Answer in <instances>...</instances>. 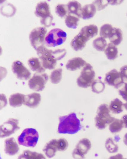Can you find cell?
Masks as SVG:
<instances>
[{"mask_svg":"<svg viewBox=\"0 0 127 159\" xmlns=\"http://www.w3.org/2000/svg\"><path fill=\"white\" fill-rule=\"evenodd\" d=\"M18 120L11 118L4 122L0 126V136L1 138L7 137L14 133L20 129L18 126Z\"/></svg>","mask_w":127,"mask_h":159,"instance_id":"obj_10","label":"cell"},{"mask_svg":"<svg viewBox=\"0 0 127 159\" xmlns=\"http://www.w3.org/2000/svg\"><path fill=\"white\" fill-rule=\"evenodd\" d=\"M57 141L56 139L51 140L46 144L43 149L46 155L49 158L54 157L58 150Z\"/></svg>","mask_w":127,"mask_h":159,"instance_id":"obj_19","label":"cell"},{"mask_svg":"<svg viewBox=\"0 0 127 159\" xmlns=\"http://www.w3.org/2000/svg\"><path fill=\"white\" fill-rule=\"evenodd\" d=\"M98 31V28L96 25L91 24L82 28L79 33L88 41L97 35Z\"/></svg>","mask_w":127,"mask_h":159,"instance_id":"obj_15","label":"cell"},{"mask_svg":"<svg viewBox=\"0 0 127 159\" xmlns=\"http://www.w3.org/2000/svg\"><path fill=\"white\" fill-rule=\"evenodd\" d=\"M113 29L112 26L109 24H105L101 27L100 35L101 37L104 38H109L111 34Z\"/></svg>","mask_w":127,"mask_h":159,"instance_id":"obj_34","label":"cell"},{"mask_svg":"<svg viewBox=\"0 0 127 159\" xmlns=\"http://www.w3.org/2000/svg\"><path fill=\"white\" fill-rule=\"evenodd\" d=\"M123 102L119 99L116 98L112 101L109 104L110 110L113 113L118 114L123 111Z\"/></svg>","mask_w":127,"mask_h":159,"instance_id":"obj_25","label":"cell"},{"mask_svg":"<svg viewBox=\"0 0 127 159\" xmlns=\"http://www.w3.org/2000/svg\"><path fill=\"white\" fill-rule=\"evenodd\" d=\"M110 110L108 105L103 104L98 107L95 118L96 127L99 130H103L115 119L110 114Z\"/></svg>","mask_w":127,"mask_h":159,"instance_id":"obj_2","label":"cell"},{"mask_svg":"<svg viewBox=\"0 0 127 159\" xmlns=\"http://www.w3.org/2000/svg\"><path fill=\"white\" fill-rule=\"evenodd\" d=\"M68 14L75 15L79 17H81L82 8L81 4L77 1L69 2L67 4Z\"/></svg>","mask_w":127,"mask_h":159,"instance_id":"obj_20","label":"cell"},{"mask_svg":"<svg viewBox=\"0 0 127 159\" xmlns=\"http://www.w3.org/2000/svg\"><path fill=\"white\" fill-rule=\"evenodd\" d=\"M28 64L30 69L33 71L42 73L45 71L41 61L37 58L33 57L30 58L28 60Z\"/></svg>","mask_w":127,"mask_h":159,"instance_id":"obj_22","label":"cell"},{"mask_svg":"<svg viewBox=\"0 0 127 159\" xmlns=\"http://www.w3.org/2000/svg\"><path fill=\"white\" fill-rule=\"evenodd\" d=\"M109 124V130L112 133L119 132L124 127L121 120L115 118Z\"/></svg>","mask_w":127,"mask_h":159,"instance_id":"obj_29","label":"cell"},{"mask_svg":"<svg viewBox=\"0 0 127 159\" xmlns=\"http://www.w3.org/2000/svg\"><path fill=\"white\" fill-rule=\"evenodd\" d=\"M16 9L15 6L10 4H7L2 6L1 8V13L4 15L11 17L15 14Z\"/></svg>","mask_w":127,"mask_h":159,"instance_id":"obj_31","label":"cell"},{"mask_svg":"<svg viewBox=\"0 0 127 159\" xmlns=\"http://www.w3.org/2000/svg\"><path fill=\"white\" fill-rule=\"evenodd\" d=\"M104 50V53L107 58L109 60H113L117 57L118 50L116 46L111 43L107 45Z\"/></svg>","mask_w":127,"mask_h":159,"instance_id":"obj_26","label":"cell"},{"mask_svg":"<svg viewBox=\"0 0 127 159\" xmlns=\"http://www.w3.org/2000/svg\"><path fill=\"white\" fill-rule=\"evenodd\" d=\"M124 81L127 82V65H125L122 67L120 71Z\"/></svg>","mask_w":127,"mask_h":159,"instance_id":"obj_41","label":"cell"},{"mask_svg":"<svg viewBox=\"0 0 127 159\" xmlns=\"http://www.w3.org/2000/svg\"><path fill=\"white\" fill-rule=\"evenodd\" d=\"M41 99V95L39 93H32L25 95L23 104L29 107L35 108L40 103Z\"/></svg>","mask_w":127,"mask_h":159,"instance_id":"obj_14","label":"cell"},{"mask_svg":"<svg viewBox=\"0 0 127 159\" xmlns=\"http://www.w3.org/2000/svg\"><path fill=\"white\" fill-rule=\"evenodd\" d=\"M94 47L97 51H103L107 46V42L105 38L101 37L98 38L93 42Z\"/></svg>","mask_w":127,"mask_h":159,"instance_id":"obj_30","label":"cell"},{"mask_svg":"<svg viewBox=\"0 0 127 159\" xmlns=\"http://www.w3.org/2000/svg\"><path fill=\"white\" fill-rule=\"evenodd\" d=\"M12 69L14 74L19 80H27L30 77V71L19 60H16L13 63Z\"/></svg>","mask_w":127,"mask_h":159,"instance_id":"obj_12","label":"cell"},{"mask_svg":"<svg viewBox=\"0 0 127 159\" xmlns=\"http://www.w3.org/2000/svg\"><path fill=\"white\" fill-rule=\"evenodd\" d=\"M53 19V17L51 15L47 17L41 19L40 23L45 26L48 27L51 25Z\"/></svg>","mask_w":127,"mask_h":159,"instance_id":"obj_39","label":"cell"},{"mask_svg":"<svg viewBox=\"0 0 127 159\" xmlns=\"http://www.w3.org/2000/svg\"><path fill=\"white\" fill-rule=\"evenodd\" d=\"M19 150L18 145L15 139L11 137L6 139L5 141L4 151L9 155H13L17 154Z\"/></svg>","mask_w":127,"mask_h":159,"instance_id":"obj_16","label":"cell"},{"mask_svg":"<svg viewBox=\"0 0 127 159\" xmlns=\"http://www.w3.org/2000/svg\"><path fill=\"white\" fill-rule=\"evenodd\" d=\"M55 12L61 18H63L68 14V10L67 5L59 4L55 7Z\"/></svg>","mask_w":127,"mask_h":159,"instance_id":"obj_36","label":"cell"},{"mask_svg":"<svg viewBox=\"0 0 127 159\" xmlns=\"http://www.w3.org/2000/svg\"><path fill=\"white\" fill-rule=\"evenodd\" d=\"M123 142L124 144L127 146V133H126L124 136Z\"/></svg>","mask_w":127,"mask_h":159,"instance_id":"obj_43","label":"cell"},{"mask_svg":"<svg viewBox=\"0 0 127 159\" xmlns=\"http://www.w3.org/2000/svg\"><path fill=\"white\" fill-rule=\"evenodd\" d=\"M86 62L80 57H75L69 60L66 65L67 69L75 71L80 69L86 64Z\"/></svg>","mask_w":127,"mask_h":159,"instance_id":"obj_17","label":"cell"},{"mask_svg":"<svg viewBox=\"0 0 127 159\" xmlns=\"http://www.w3.org/2000/svg\"><path fill=\"white\" fill-rule=\"evenodd\" d=\"M95 76V73L92 66L90 64L87 63L77 79V84L80 87L87 88L91 85Z\"/></svg>","mask_w":127,"mask_h":159,"instance_id":"obj_6","label":"cell"},{"mask_svg":"<svg viewBox=\"0 0 127 159\" xmlns=\"http://www.w3.org/2000/svg\"><path fill=\"white\" fill-rule=\"evenodd\" d=\"M57 145L58 150L62 151L65 150L67 149L68 144L65 139L61 138L57 140Z\"/></svg>","mask_w":127,"mask_h":159,"instance_id":"obj_37","label":"cell"},{"mask_svg":"<svg viewBox=\"0 0 127 159\" xmlns=\"http://www.w3.org/2000/svg\"><path fill=\"white\" fill-rule=\"evenodd\" d=\"M91 146V142L89 139L86 138L82 139L77 144L73 152V157L76 159L84 158V155L87 153Z\"/></svg>","mask_w":127,"mask_h":159,"instance_id":"obj_11","label":"cell"},{"mask_svg":"<svg viewBox=\"0 0 127 159\" xmlns=\"http://www.w3.org/2000/svg\"><path fill=\"white\" fill-rule=\"evenodd\" d=\"M124 127L127 128V114L124 115L121 118Z\"/></svg>","mask_w":127,"mask_h":159,"instance_id":"obj_42","label":"cell"},{"mask_svg":"<svg viewBox=\"0 0 127 159\" xmlns=\"http://www.w3.org/2000/svg\"><path fill=\"white\" fill-rule=\"evenodd\" d=\"M96 9L92 3L87 4L82 8L81 17L84 20L92 18L96 12Z\"/></svg>","mask_w":127,"mask_h":159,"instance_id":"obj_21","label":"cell"},{"mask_svg":"<svg viewBox=\"0 0 127 159\" xmlns=\"http://www.w3.org/2000/svg\"><path fill=\"white\" fill-rule=\"evenodd\" d=\"M87 41L79 33L72 40L70 45L72 48L75 51L82 50L85 46Z\"/></svg>","mask_w":127,"mask_h":159,"instance_id":"obj_18","label":"cell"},{"mask_svg":"<svg viewBox=\"0 0 127 159\" xmlns=\"http://www.w3.org/2000/svg\"><path fill=\"white\" fill-rule=\"evenodd\" d=\"M109 1H104L101 0L95 1L93 2V4L94 5L96 10H100L104 9L107 5Z\"/></svg>","mask_w":127,"mask_h":159,"instance_id":"obj_38","label":"cell"},{"mask_svg":"<svg viewBox=\"0 0 127 159\" xmlns=\"http://www.w3.org/2000/svg\"><path fill=\"white\" fill-rule=\"evenodd\" d=\"M47 32L46 29L44 27H36L31 32L29 40L31 45L35 50L44 46Z\"/></svg>","mask_w":127,"mask_h":159,"instance_id":"obj_7","label":"cell"},{"mask_svg":"<svg viewBox=\"0 0 127 159\" xmlns=\"http://www.w3.org/2000/svg\"><path fill=\"white\" fill-rule=\"evenodd\" d=\"M104 80L108 85L117 89L121 87L125 83L120 72L115 69L112 70L106 74Z\"/></svg>","mask_w":127,"mask_h":159,"instance_id":"obj_9","label":"cell"},{"mask_svg":"<svg viewBox=\"0 0 127 159\" xmlns=\"http://www.w3.org/2000/svg\"><path fill=\"white\" fill-rule=\"evenodd\" d=\"M35 13L37 17L41 19L47 17L51 15L49 5L45 1L40 2L37 4Z\"/></svg>","mask_w":127,"mask_h":159,"instance_id":"obj_13","label":"cell"},{"mask_svg":"<svg viewBox=\"0 0 127 159\" xmlns=\"http://www.w3.org/2000/svg\"><path fill=\"white\" fill-rule=\"evenodd\" d=\"M18 159H45V157L41 153L32 152L29 150L24 151L20 155Z\"/></svg>","mask_w":127,"mask_h":159,"instance_id":"obj_27","label":"cell"},{"mask_svg":"<svg viewBox=\"0 0 127 159\" xmlns=\"http://www.w3.org/2000/svg\"><path fill=\"white\" fill-rule=\"evenodd\" d=\"M119 93L123 99L127 101V82H125L123 87L119 90Z\"/></svg>","mask_w":127,"mask_h":159,"instance_id":"obj_40","label":"cell"},{"mask_svg":"<svg viewBox=\"0 0 127 159\" xmlns=\"http://www.w3.org/2000/svg\"><path fill=\"white\" fill-rule=\"evenodd\" d=\"M79 20V18L77 16L68 14L66 17L65 22L68 27L75 29L77 28Z\"/></svg>","mask_w":127,"mask_h":159,"instance_id":"obj_28","label":"cell"},{"mask_svg":"<svg viewBox=\"0 0 127 159\" xmlns=\"http://www.w3.org/2000/svg\"><path fill=\"white\" fill-rule=\"evenodd\" d=\"M105 146L107 151L110 153H115L118 150V145L114 143L113 139L111 138H108L106 140Z\"/></svg>","mask_w":127,"mask_h":159,"instance_id":"obj_35","label":"cell"},{"mask_svg":"<svg viewBox=\"0 0 127 159\" xmlns=\"http://www.w3.org/2000/svg\"><path fill=\"white\" fill-rule=\"evenodd\" d=\"M59 119L58 132L59 133L73 134L77 132L81 128L80 121L75 113L60 116Z\"/></svg>","mask_w":127,"mask_h":159,"instance_id":"obj_1","label":"cell"},{"mask_svg":"<svg viewBox=\"0 0 127 159\" xmlns=\"http://www.w3.org/2000/svg\"><path fill=\"white\" fill-rule=\"evenodd\" d=\"M25 96L24 95L19 93L11 95L9 98L10 105L13 107L21 106L23 103Z\"/></svg>","mask_w":127,"mask_h":159,"instance_id":"obj_24","label":"cell"},{"mask_svg":"<svg viewBox=\"0 0 127 159\" xmlns=\"http://www.w3.org/2000/svg\"><path fill=\"white\" fill-rule=\"evenodd\" d=\"M62 70L61 68H58L53 71L50 76L51 82L54 84L59 82L62 78Z\"/></svg>","mask_w":127,"mask_h":159,"instance_id":"obj_33","label":"cell"},{"mask_svg":"<svg viewBox=\"0 0 127 159\" xmlns=\"http://www.w3.org/2000/svg\"><path fill=\"white\" fill-rule=\"evenodd\" d=\"M48 79V74L44 73H35L28 82L29 88L37 91H42Z\"/></svg>","mask_w":127,"mask_h":159,"instance_id":"obj_8","label":"cell"},{"mask_svg":"<svg viewBox=\"0 0 127 159\" xmlns=\"http://www.w3.org/2000/svg\"><path fill=\"white\" fill-rule=\"evenodd\" d=\"M67 38V34L62 29L56 28L51 30L46 36L45 43L49 47H54L63 43Z\"/></svg>","mask_w":127,"mask_h":159,"instance_id":"obj_4","label":"cell"},{"mask_svg":"<svg viewBox=\"0 0 127 159\" xmlns=\"http://www.w3.org/2000/svg\"><path fill=\"white\" fill-rule=\"evenodd\" d=\"M36 51L42 65L45 69L51 70L54 68L57 60L53 54L52 50L48 49L43 46Z\"/></svg>","mask_w":127,"mask_h":159,"instance_id":"obj_3","label":"cell"},{"mask_svg":"<svg viewBox=\"0 0 127 159\" xmlns=\"http://www.w3.org/2000/svg\"><path fill=\"white\" fill-rule=\"evenodd\" d=\"M39 135L36 130L32 128L24 129L17 139L18 144L28 147H34L37 143Z\"/></svg>","mask_w":127,"mask_h":159,"instance_id":"obj_5","label":"cell"},{"mask_svg":"<svg viewBox=\"0 0 127 159\" xmlns=\"http://www.w3.org/2000/svg\"><path fill=\"white\" fill-rule=\"evenodd\" d=\"M91 85L92 91L97 93L103 92L105 87L104 83L99 80H94Z\"/></svg>","mask_w":127,"mask_h":159,"instance_id":"obj_32","label":"cell"},{"mask_svg":"<svg viewBox=\"0 0 127 159\" xmlns=\"http://www.w3.org/2000/svg\"><path fill=\"white\" fill-rule=\"evenodd\" d=\"M123 107L125 109L127 110V101L125 103L123 104Z\"/></svg>","mask_w":127,"mask_h":159,"instance_id":"obj_44","label":"cell"},{"mask_svg":"<svg viewBox=\"0 0 127 159\" xmlns=\"http://www.w3.org/2000/svg\"><path fill=\"white\" fill-rule=\"evenodd\" d=\"M108 38L111 43L115 46L118 45L123 39L122 30L119 28L113 27L112 32Z\"/></svg>","mask_w":127,"mask_h":159,"instance_id":"obj_23","label":"cell"}]
</instances>
